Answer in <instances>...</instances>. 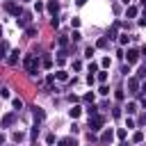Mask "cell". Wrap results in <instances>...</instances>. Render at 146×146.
Listing matches in <instances>:
<instances>
[{"instance_id":"1","label":"cell","mask_w":146,"mask_h":146,"mask_svg":"<svg viewBox=\"0 0 146 146\" xmlns=\"http://www.w3.org/2000/svg\"><path fill=\"white\" fill-rule=\"evenodd\" d=\"M23 64H25V71H27V73H36V68H39V59H36V55H25Z\"/></svg>"},{"instance_id":"2","label":"cell","mask_w":146,"mask_h":146,"mask_svg":"<svg viewBox=\"0 0 146 146\" xmlns=\"http://www.w3.org/2000/svg\"><path fill=\"white\" fill-rule=\"evenodd\" d=\"M105 123V119L100 116V114H94V116H89V128L91 130H100V125Z\"/></svg>"},{"instance_id":"3","label":"cell","mask_w":146,"mask_h":146,"mask_svg":"<svg viewBox=\"0 0 146 146\" xmlns=\"http://www.w3.org/2000/svg\"><path fill=\"white\" fill-rule=\"evenodd\" d=\"M46 7H48V14L55 18V16H57V11H59V2H57V0H48V5H46Z\"/></svg>"},{"instance_id":"4","label":"cell","mask_w":146,"mask_h":146,"mask_svg":"<svg viewBox=\"0 0 146 146\" xmlns=\"http://www.w3.org/2000/svg\"><path fill=\"white\" fill-rule=\"evenodd\" d=\"M5 9H7L9 14H14V16H18V14H21V7H18L16 2H5Z\"/></svg>"},{"instance_id":"5","label":"cell","mask_w":146,"mask_h":146,"mask_svg":"<svg viewBox=\"0 0 146 146\" xmlns=\"http://www.w3.org/2000/svg\"><path fill=\"white\" fill-rule=\"evenodd\" d=\"M125 59H128V64H135V62L139 59V52H137L135 48H130V50H128V55H125Z\"/></svg>"},{"instance_id":"6","label":"cell","mask_w":146,"mask_h":146,"mask_svg":"<svg viewBox=\"0 0 146 146\" xmlns=\"http://www.w3.org/2000/svg\"><path fill=\"white\" fill-rule=\"evenodd\" d=\"M30 18H32V14H30V11H23V14H21V18H18V25H21V27H25V25L30 23Z\"/></svg>"},{"instance_id":"7","label":"cell","mask_w":146,"mask_h":146,"mask_svg":"<svg viewBox=\"0 0 146 146\" xmlns=\"http://www.w3.org/2000/svg\"><path fill=\"white\" fill-rule=\"evenodd\" d=\"M36 32H39V27H36V25H27V27H25V34H27L30 39H32V36H36Z\"/></svg>"},{"instance_id":"8","label":"cell","mask_w":146,"mask_h":146,"mask_svg":"<svg viewBox=\"0 0 146 146\" xmlns=\"http://www.w3.org/2000/svg\"><path fill=\"white\" fill-rule=\"evenodd\" d=\"M128 87H130L132 91H139V87H141V84H139V80H137V78H130V80H128Z\"/></svg>"},{"instance_id":"9","label":"cell","mask_w":146,"mask_h":146,"mask_svg":"<svg viewBox=\"0 0 146 146\" xmlns=\"http://www.w3.org/2000/svg\"><path fill=\"white\" fill-rule=\"evenodd\" d=\"M59 146H78V141H75L73 137H64V139L59 141Z\"/></svg>"},{"instance_id":"10","label":"cell","mask_w":146,"mask_h":146,"mask_svg":"<svg viewBox=\"0 0 146 146\" xmlns=\"http://www.w3.org/2000/svg\"><path fill=\"white\" fill-rule=\"evenodd\" d=\"M14 123V114H7V116H2V128H9Z\"/></svg>"},{"instance_id":"11","label":"cell","mask_w":146,"mask_h":146,"mask_svg":"<svg viewBox=\"0 0 146 146\" xmlns=\"http://www.w3.org/2000/svg\"><path fill=\"white\" fill-rule=\"evenodd\" d=\"M34 119H36V121H43V119H46V114H43L41 107H34Z\"/></svg>"},{"instance_id":"12","label":"cell","mask_w":146,"mask_h":146,"mask_svg":"<svg viewBox=\"0 0 146 146\" xmlns=\"http://www.w3.org/2000/svg\"><path fill=\"white\" fill-rule=\"evenodd\" d=\"M18 55H21V52H18V50H11V57H9V59H7V62H9V64H11V66H14V64H16V62H18Z\"/></svg>"},{"instance_id":"13","label":"cell","mask_w":146,"mask_h":146,"mask_svg":"<svg viewBox=\"0 0 146 146\" xmlns=\"http://www.w3.org/2000/svg\"><path fill=\"white\" fill-rule=\"evenodd\" d=\"M55 78H57V80H62V82H66V80H68V73H66V71H57V73H55Z\"/></svg>"},{"instance_id":"14","label":"cell","mask_w":146,"mask_h":146,"mask_svg":"<svg viewBox=\"0 0 146 146\" xmlns=\"http://www.w3.org/2000/svg\"><path fill=\"white\" fill-rule=\"evenodd\" d=\"M80 112H82L80 107H71V110H68V116H71V119H78V116H80Z\"/></svg>"},{"instance_id":"15","label":"cell","mask_w":146,"mask_h":146,"mask_svg":"<svg viewBox=\"0 0 146 146\" xmlns=\"http://www.w3.org/2000/svg\"><path fill=\"white\" fill-rule=\"evenodd\" d=\"M112 137H114V135H112V130H107V132H103L100 141H103V144H107V141H112Z\"/></svg>"},{"instance_id":"16","label":"cell","mask_w":146,"mask_h":146,"mask_svg":"<svg viewBox=\"0 0 146 146\" xmlns=\"http://www.w3.org/2000/svg\"><path fill=\"white\" fill-rule=\"evenodd\" d=\"M94 52H96V48H94V46H89V48L84 50V57H89V59H91V57H94Z\"/></svg>"},{"instance_id":"17","label":"cell","mask_w":146,"mask_h":146,"mask_svg":"<svg viewBox=\"0 0 146 146\" xmlns=\"http://www.w3.org/2000/svg\"><path fill=\"white\" fill-rule=\"evenodd\" d=\"M14 107H16V112H21L23 110V100L21 98H14Z\"/></svg>"},{"instance_id":"18","label":"cell","mask_w":146,"mask_h":146,"mask_svg":"<svg viewBox=\"0 0 146 146\" xmlns=\"http://www.w3.org/2000/svg\"><path fill=\"white\" fill-rule=\"evenodd\" d=\"M98 48H107V36H100L98 39Z\"/></svg>"},{"instance_id":"19","label":"cell","mask_w":146,"mask_h":146,"mask_svg":"<svg viewBox=\"0 0 146 146\" xmlns=\"http://www.w3.org/2000/svg\"><path fill=\"white\" fill-rule=\"evenodd\" d=\"M41 64H43L46 68H50V66H52V59H50V57H43V59H41Z\"/></svg>"},{"instance_id":"20","label":"cell","mask_w":146,"mask_h":146,"mask_svg":"<svg viewBox=\"0 0 146 146\" xmlns=\"http://www.w3.org/2000/svg\"><path fill=\"white\" fill-rule=\"evenodd\" d=\"M125 110H128V114H135V112H137V105H135V103H128Z\"/></svg>"},{"instance_id":"21","label":"cell","mask_w":146,"mask_h":146,"mask_svg":"<svg viewBox=\"0 0 146 146\" xmlns=\"http://www.w3.org/2000/svg\"><path fill=\"white\" fill-rule=\"evenodd\" d=\"M114 96H116V100H123V98H125V94H123V89H116V94H114Z\"/></svg>"},{"instance_id":"22","label":"cell","mask_w":146,"mask_h":146,"mask_svg":"<svg viewBox=\"0 0 146 146\" xmlns=\"http://www.w3.org/2000/svg\"><path fill=\"white\" fill-rule=\"evenodd\" d=\"M11 137H14V141H21V139H25V135H23V132H14Z\"/></svg>"},{"instance_id":"23","label":"cell","mask_w":146,"mask_h":146,"mask_svg":"<svg viewBox=\"0 0 146 146\" xmlns=\"http://www.w3.org/2000/svg\"><path fill=\"white\" fill-rule=\"evenodd\" d=\"M141 139H144V132H135L132 135V141H141Z\"/></svg>"},{"instance_id":"24","label":"cell","mask_w":146,"mask_h":146,"mask_svg":"<svg viewBox=\"0 0 146 146\" xmlns=\"http://www.w3.org/2000/svg\"><path fill=\"white\" fill-rule=\"evenodd\" d=\"M137 14V7H128V11H125V16H135Z\"/></svg>"},{"instance_id":"25","label":"cell","mask_w":146,"mask_h":146,"mask_svg":"<svg viewBox=\"0 0 146 146\" xmlns=\"http://www.w3.org/2000/svg\"><path fill=\"white\" fill-rule=\"evenodd\" d=\"M96 71H98V64L91 62V64H89V73H96Z\"/></svg>"},{"instance_id":"26","label":"cell","mask_w":146,"mask_h":146,"mask_svg":"<svg viewBox=\"0 0 146 146\" xmlns=\"http://www.w3.org/2000/svg\"><path fill=\"white\" fill-rule=\"evenodd\" d=\"M105 80H107V73L100 71V73H98V82H105Z\"/></svg>"},{"instance_id":"27","label":"cell","mask_w":146,"mask_h":146,"mask_svg":"<svg viewBox=\"0 0 146 146\" xmlns=\"http://www.w3.org/2000/svg\"><path fill=\"white\" fill-rule=\"evenodd\" d=\"M36 135H39V125H34V128H32V132H30V137H32V139H36Z\"/></svg>"},{"instance_id":"28","label":"cell","mask_w":146,"mask_h":146,"mask_svg":"<svg viewBox=\"0 0 146 146\" xmlns=\"http://www.w3.org/2000/svg\"><path fill=\"white\" fill-rule=\"evenodd\" d=\"M137 75H139V78H146V64L139 68V73H137Z\"/></svg>"},{"instance_id":"29","label":"cell","mask_w":146,"mask_h":146,"mask_svg":"<svg viewBox=\"0 0 146 146\" xmlns=\"http://www.w3.org/2000/svg\"><path fill=\"white\" fill-rule=\"evenodd\" d=\"M80 39H82V34H80V32L75 30V32H73V41H80Z\"/></svg>"},{"instance_id":"30","label":"cell","mask_w":146,"mask_h":146,"mask_svg":"<svg viewBox=\"0 0 146 146\" xmlns=\"http://www.w3.org/2000/svg\"><path fill=\"white\" fill-rule=\"evenodd\" d=\"M9 96V89H0V98H7Z\"/></svg>"},{"instance_id":"31","label":"cell","mask_w":146,"mask_h":146,"mask_svg":"<svg viewBox=\"0 0 146 146\" xmlns=\"http://www.w3.org/2000/svg\"><path fill=\"white\" fill-rule=\"evenodd\" d=\"M112 116H114V119H119V116H121V110H119V107H114V112H112Z\"/></svg>"},{"instance_id":"32","label":"cell","mask_w":146,"mask_h":146,"mask_svg":"<svg viewBox=\"0 0 146 146\" xmlns=\"http://www.w3.org/2000/svg\"><path fill=\"white\" fill-rule=\"evenodd\" d=\"M139 94H146V80L141 82V87H139Z\"/></svg>"},{"instance_id":"33","label":"cell","mask_w":146,"mask_h":146,"mask_svg":"<svg viewBox=\"0 0 146 146\" xmlns=\"http://www.w3.org/2000/svg\"><path fill=\"white\" fill-rule=\"evenodd\" d=\"M141 5H144V7H146V0H141Z\"/></svg>"},{"instance_id":"34","label":"cell","mask_w":146,"mask_h":146,"mask_svg":"<svg viewBox=\"0 0 146 146\" xmlns=\"http://www.w3.org/2000/svg\"><path fill=\"white\" fill-rule=\"evenodd\" d=\"M119 146H128V144H125V141H123V144H119Z\"/></svg>"},{"instance_id":"35","label":"cell","mask_w":146,"mask_h":146,"mask_svg":"<svg viewBox=\"0 0 146 146\" xmlns=\"http://www.w3.org/2000/svg\"><path fill=\"white\" fill-rule=\"evenodd\" d=\"M0 146H2V135H0Z\"/></svg>"},{"instance_id":"36","label":"cell","mask_w":146,"mask_h":146,"mask_svg":"<svg viewBox=\"0 0 146 146\" xmlns=\"http://www.w3.org/2000/svg\"><path fill=\"white\" fill-rule=\"evenodd\" d=\"M123 2H125V5H128V2H130V0H123Z\"/></svg>"},{"instance_id":"37","label":"cell","mask_w":146,"mask_h":146,"mask_svg":"<svg viewBox=\"0 0 146 146\" xmlns=\"http://www.w3.org/2000/svg\"><path fill=\"white\" fill-rule=\"evenodd\" d=\"M25 2H27V0H25Z\"/></svg>"}]
</instances>
